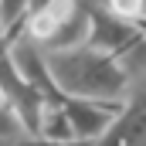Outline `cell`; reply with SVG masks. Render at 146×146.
Listing matches in <instances>:
<instances>
[{
  "instance_id": "6da1fadb",
  "label": "cell",
  "mask_w": 146,
  "mask_h": 146,
  "mask_svg": "<svg viewBox=\"0 0 146 146\" xmlns=\"http://www.w3.org/2000/svg\"><path fill=\"white\" fill-rule=\"evenodd\" d=\"M51 82L61 99H99V102H119L126 95L129 75L115 61V54L99 51L92 44L44 51Z\"/></svg>"
},
{
  "instance_id": "7a4b0ae2",
  "label": "cell",
  "mask_w": 146,
  "mask_h": 146,
  "mask_svg": "<svg viewBox=\"0 0 146 146\" xmlns=\"http://www.w3.org/2000/svg\"><path fill=\"white\" fill-rule=\"evenodd\" d=\"M88 146H146V68L129 75L115 115Z\"/></svg>"
},
{
  "instance_id": "3957f363",
  "label": "cell",
  "mask_w": 146,
  "mask_h": 146,
  "mask_svg": "<svg viewBox=\"0 0 146 146\" xmlns=\"http://www.w3.org/2000/svg\"><path fill=\"white\" fill-rule=\"evenodd\" d=\"M0 99L17 115V122H21L24 133H34L37 129V119H41V109L48 106V99L14 68V61L7 54V44H0Z\"/></svg>"
},
{
  "instance_id": "277c9868",
  "label": "cell",
  "mask_w": 146,
  "mask_h": 146,
  "mask_svg": "<svg viewBox=\"0 0 146 146\" xmlns=\"http://www.w3.org/2000/svg\"><path fill=\"white\" fill-rule=\"evenodd\" d=\"M139 34H143L139 24L109 14L102 3L88 7V41H85V44H92V48H99V51H109V54H119V51H126Z\"/></svg>"
},
{
  "instance_id": "5b68a950",
  "label": "cell",
  "mask_w": 146,
  "mask_h": 146,
  "mask_svg": "<svg viewBox=\"0 0 146 146\" xmlns=\"http://www.w3.org/2000/svg\"><path fill=\"white\" fill-rule=\"evenodd\" d=\"M119 102H122V99H119ZM119 102H99V99H61L65 115H68V122H72L75 139L92 143V139L109 126V119L115 115Z\"/></svg>"
},
{
  "instance_id": "8992f818",
  "label": "cell",
  "mask_w": 146,
  "mask_h": 146,
  "mask_svg": "<svg viewBox=\"0 0 146 146\" xmlns=\"http://www.w3.org/2000/svg\"><path fill=\"white\" fill-rule=\"evenodd\" d=\"M88 41V7H78L65 24H58V31L48 37L44 51H61V48H78Z\"/></svg>"
},
{
  "instance_id": "52a82bcc",
  "label": "cell",
  "mask_w": 146,
  "mask_h": 146,
  "mask_svg": "<svg viewBox=\"0 0 146 146\" xmlns=\"http://www.w3.org/2000/svg\"><path fill=\"white\" fill-rule=\"evenodd\" d=\"M34 133L37 136H48V139H58V143H82V139H75L72 122H68L61 102H48V106L41 109V119H37Z\"/></svg>"
},
{
  "instance_id": "ba28073f",
  "label": "cell",
  "mask_w": 146,
  "mask_h": 146,
  "mask_svg": "<svg viewBox=\"0 0 146 146\" xmlns=\"http://www.w3.org/2000/svg\"><path fill=\"white\" fill-rule=\"evenodd\" d=\"M27 14V0H0V21L7 27V41L14 34H21V21Z\"/></svg>"
},
{
  "instance_id": "9c48e42d",
  "label": "cell",
  "mask_w": 146,
  "mask_h": 146,
  "mask_svg": "<svg viewBox=\"0 0 146 146\" xmlns=\"http://www.w3.org/2000/svg\"><path fill=\"white\" fill-rule=\"evenodd\" d=\"M102 7L122 21H143V0H102Z\"/></svg>"
},
{
  "instance_id": "30bf717a",
  "label": "cell",
  "mask_w": 146,
  "mask_h": 146,
  "mask_svg": "<svg viewBox=\"0 0 146 146\" xmlns=\"http://www.w3.org/2000/svg\"><path fill=\"white\" fill-rule=\"evenodd\" d=\"M14 146H88V143H58V139H48V136H37V133H17Z\"/></svg>"
},
{
  "instance_id": "8fae6325",
  "label": "cell",
  "mask_w": 146,
  "mask_h": 146,
  "mask_svg": "<svg viewBox=\"0 0 146 146\" xmlns=\"http://www.w3.org/2000/svg\"><path fill=\"white\" fill-rule=\"evenodd\" d=\"M14 133H24L21 129V122H17V115L7 109L3 115H0V136H14Z\"/></svg>"
},
{
  "instance_id": "7c38bea8",
  "label": "cell",
  "mask_w": 146,
  "mask_h": 146,
  "mask_svg": "<svg viewBox=\"0 0 146 146\" xmlns=\"http://www.w3.org/2000/svg\"><path fill=\"white\" fill-rule=\"evenodd\" d=\"M17 136V133H14ZM14 136H0V146H14Z\"/></svg>"
},
{
  "instance_id": "4fadbf2b",
  "label": "cell",
  "mask_w": 146,
  "mask_h": 146,
  "mask_svg": "<svg viewBox=\"0 0 146 146\" xmlns=\"http://www.w3.org/2000/svg\"><path fill=\"white\" fill-rule=\"evenodd\" d=\"M0 44H7V27H3V21H0Z\"/></svg>"
},
{
  "instance_id": "5bb4252c",
  "label": "cell",
  "mask_w": 146,
  "mask_h": 146,
  "mask_svg": "<svg viewBox=\"0 0 146 146\" xmlns=\"http://www.w3.org/2000/svg\"><path fill=\"white\" fill-rule=\"evenodd\" d=\"M3 112H7V106H3V99H0V115H3Z\"/></svg>"
},
{
  "instance_id": "9a60e30c",
  "label": "cell",
  "mask_w": 146,
  "mask_h": 146,
  "mask_svg": "<svg viewBox=\"0 0 146 146\" xmlns=\"http://www.w3.org/2000/svg\"><path fill=\"white\" fill-rule=\"evenodd\" d=\"M143 21H146V0H143Z\"/></svg>"
}]
</instances>
